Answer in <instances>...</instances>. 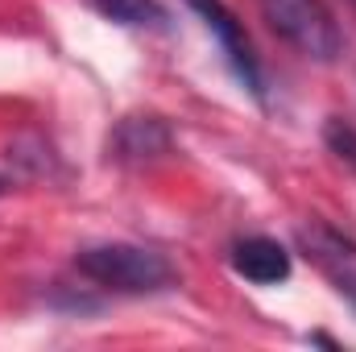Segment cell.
I'll return each mask as SVG.
<instances>
[{"label": "cell", "instance_id": "3957f363", "mask_svg": "<svg viewBox=\"0 0 356 352\" xmlns=\"http://www.w3.org/2000/svg\"><path fill=\"white\" fill-rule=\"evenodd\" d=\"M186 4H191L195 17L207 25V33L220 42V50H224L232 75L245 83V91L266 104V75H261V63H257V54H253V46H249V38H245V29H241L236 13H232L224 0H186Z\"/></svg>", "mask_w": 356, "mask_h": 352}, {"label": "cell", "instance_id": "6da1fadb", "mask_svg": "<svg viewBox=\"0 0 356 352\" xmlns=\"http://www.w3.org/2000/svg\"><path fill=\"white\" fill-rule=\"evenodd\" d=\"M75 269L116 294H158L170 290L178 282L175 265L166 262L158 249L145 245H129V241H108V245H91L75 253Z\"/></svg>", "mask_w": 356, "mask_h": 352}, {"label": "cell", "instance_id": "7a4b0ae2", "mask_svg": "<svg viewBox=\"0 0 356 352\" xmlns=\"http://www.w3.org/2000/svg\"><path fill=\"white\" fill-rule=\"evenodd\" d=\"M266 21L277 38H286L302 58L336 63L344 54V33L323 0H261Z\"/></svg>", "mask_w": 356, "mask_h": 352}, {"label": "cell", "instance_id": "277c9868", "mask_svg": "<svg viewBox=\"0 0 356 352\" xmlns=\"http://www.w3.org/2000/svg\"><path fill=\"white\" fill-rule=\"evenodd\" d=\"M298 245L311 257V265L332 282V290L348 307H356V241H348L344 232H336L327 224H302Z\"/></svg>", "mask_w": 356, "mask_h": 352}, {"label": "cell", "instance_id": "9c48e42d", "mask_svg": "<svg viewBox=\"0 0 356 352\" xmlns=\"http://www.w3.org/2000/svg\"><path fill=\"white\" fill-rule=\"evenodd\" d=\"M4 191H8V182H4V178H0V195H4Z\"/></svg>", "mask_w": 356, "mask_h": 352}, {"label": "cell", "instance_id": "5b68a950", "mask_svg": "<svg viewBox=\"0 0 356 352\" xmlns=\"http://www.w3.org/2000/svg\"><path fill=\"white\" fill-rule=\"evenodd\" d=\"M232 269L253 286H277L290 278V253L273 237H245L232 245Z\"/></svg>", "mask_w": 356, "mask_h": 352}, {"label": "cell", "instance_id": "52a82bcc", "mask_svg": "<svg viewBox=\"0 0 356 352\" xmlns=\"http://www.w3.org/2000/svg\"><path fill=\"white\" fill-rule=\"evenodd\" d=\"M91 8L124 29H158L166 25V8L158 0H91Z\"/></svg>", "mask_w": 356, "mask_h": 352}, {"label": "cell", "instance_id": "30bf717a", "mask_svg": "<svg viewBox=\"0 0 356 352\" xmlns=\"http://www.w3.org/2000/svg\"><path fill=\"white\" fill-rule=\"evenodd\" d=\"M353 4H356V0H353Z\"/></svg>", "mask_w": 356, "mask_h": 352}, {"label": "cell", "instance_id": "8992f818", "mask_svg": "<svg viewBox=\"0 0 356 352\" xmlns=\"http://www.w3.org/2000/svg\"><path fill=\"white\" fill-rule=\"evenodd\" d=\"M170 150V129L158 116H129L120 120L116 137H112V158L120 162H145Z\"/></svg>", "mask_w": 356, "mask_h": 352}, {"label": "cell", "instance_id": "ba28073f", "mask_svg": "<svg viewBox=\"0 0 356 352\" xmlns=\"http://www.w3.org/2000/svg\"><path fill=\"white\" fill-rule=\"evenodd\" d=\"M327 145H332L344 162H353V166H356V129H353V125L332 120V125H327Z\"/></svg>", "mask_w": 356, "mask_h": 352}]
</instances>
